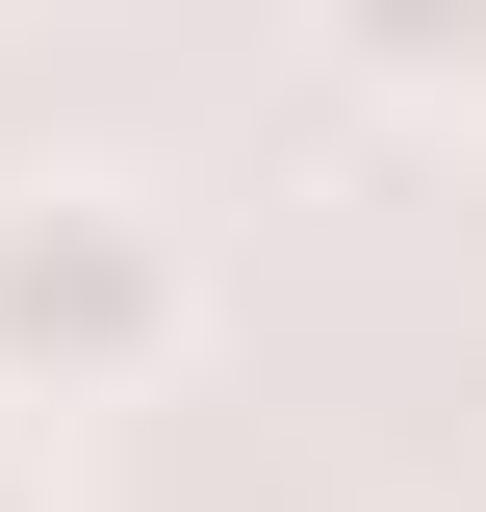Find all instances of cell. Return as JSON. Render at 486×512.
<instances>
[{
	"label": "cell",
	"instance_id": "3957f363",
	"mask_svg": "<svg viewBox=\"0 0 486 512\" xmlns=\"http://www.w3.org/2000/svg\"><path fill=\"white\" fill-rule=\"evenodd\" d=\"M0 512H52V461H26V436H0Z\"/></svg>",
	"mask_w": 486,
	"mask_h": 512
},
{
	"label": "cell",
	"instance_id": "7a4b0ae2",
	"mask_svg": "<svg viewBox=\"0 0 486 512\" xmlns=\"http://www.w3.org/2000/svg\"><path fill=\"white\" fill-rule=\"evenodd\" d=\"M307 77L333 103H410V128H486V0H333Z\"/></svg>",
	"mask_w": 486,
	"mask_h": 512
},
{
	"label": "cell",
	"instance_id": "6da1fadb",
	"mask_svg": "<svg viewBox=\"0 0 486 512\" xmlns=\"http://www.w3.org/2000/svg\"><path fill=\"white\" fill-rule=\"evenodd\" d=\"M205 359V231L103 154H26L0 180V410H154Z\"/></svg>",
	"mask_w": 486,
	"mask_h": 512
}]
</instances>
